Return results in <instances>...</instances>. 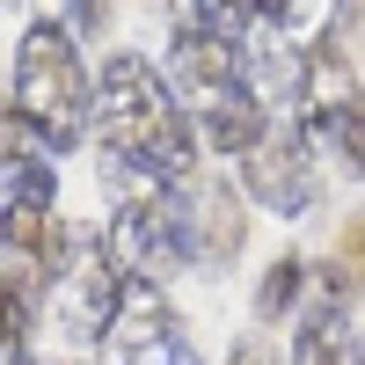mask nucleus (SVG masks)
<instances>
[{
	"instance_id": "1",
	"label": "nucleus",
	"mask_w": 365,
	"mask_h": 365,
	"mask_svg": "<svg viewBox=\"0 0 365 365\" xmlns=\"http://www.w3.org/2000/svg\"><path fill=\"white\" fill-rule=\"evenodd\" d=\"M205 139L175 81L146 51H110L96 73V182H197Z\"/></svg>"
},
{
	"instance_id": "2",
	"label": "nucleus",
	"mask_w": 365,
	"mask_h": 365,
	"mask_svg": "<svg viewBox=\"0 0 365 365\" xmlns=\"http://www.w3.org/2000/svg\"><path fill=\"white\" fill-rule=\"evenodd\" d=\"M8 117L51 161H66V154H81V139H96V73H88L81 29L66 15H29L22 22L15 73H8Z\"/></svg>"
},
{
	"instance_id": "3",
	"label": "nucleus",
	"mask_w": 365,
	"mask_h": 365,
	"mask_svg": "<svg viewBox=\"0 0 365 365\" xmlns=\"http://www.w3.org/2000/svg\"><path fill=\"white\" fill-rule=\"evenodd\" d=\"M125 256L110 249V227L103 220H81L73 241H66V263L51 278V299H44V329L66 336L73 351H103L110 344V322H117V299H125Z\"/></svg>"
},
{
	"instance_id": "4",
	"label": "nucleus",
	"mask_w": 365,
	"mask_h": 365,
	"mask_svg": "<svg viewBox=\"0 0 365 365\" xmlns=\"http://www.w3.org/2000/svg\"><path fill=\"white\" fill-rule=\"evenodd\" d=\"M322 146L307 139V125H270L263 146L249 161H241V190L256 197V212H270V220H314L322 212Z\"/></svg>"
},
{
	"instance_id": "5",
	"label": "nucleus",
	"mask_w": 365,
	"mask_h": 365,
	"mask_svg": "<svg viewBox=\"0 0 365 365\" xmlns=\"http://www.w3.org/2000/svg\"><path fill=\"white\" fill-rule=\"evenodd\" d=\"M190 212H197V270H227L241 249H249L256 197L241 190V175L205 168V175L190 182Z\"/></svg>"
},
{
	"instance_id": "6",
	"label": "nucleus",
	"mask_w": 365,
	"mask_h": 365,
	"mask_svg": "<svg viewBox=\"0 0 365 365\" xmlns=\"http://www.w3.org/2000/svg\"><path fill=\"white\" fill-rule=\"evenodd\" d=\"M292 365H365V336L351 329V299L322 292L307 299V314L292 322Z\"/></svg>"
},
{
	"instance_id": "7",
	"label": "nucleus",
	"mask_w": 365,
	"mask_h": 365,
	"mask_svg": "<svg viewBox=\"0 0 365 365\" xmlns=\"http://www.w3.org/2000/svg\"><path fill=\"white\" fill-rule=\"evenodd\" d=\"M175 322H182V314H175L168 285H161V278H146V270H132V278H125V299H117V322H110V344H103L96 358L110 365V358L139 351L146 336H161V329H175Z\"/></svg>"
},
{
	"instance_id": "8",
	"label": "nucleus",
	"mask_w": 365,
	"mask_h": 365,
	"mask_svg": "<svg viewBox=\"0 0 365 365\" xmlns=\"http://www.w3.org/2000/svg\"><path fill=\"white\" fill-rule=\"evenodd\" d=\"M307 299H314V263L299 256V249L270 256V270L256 278V322H263V329L299 322V314H307Z\"/></svg>"
},
{
	"instance_id": "9",
	"label": "nucleus",
	"mask_w": 365,
	"mask_h": 365,
	"mask_svg": "<svg viewBox=\"0 0 365 365\" xmlns=\"http://www.w3.org/2000/svg\"><path fill=\"white\" fill-rule=\"evenodd\" d=\"M314 146H322V154L336 161L351 182H365V88H358L344 110H329L322 125H314Z\"/></svg>"
},
{
	"instance_id": "10",
	"label": "nucleus",
	"mask_w": 365,
	"mask_h": 365,
	"mask_svg": "<svg viewBox=\"0 0 365 365\" xmlns=\"http://www.w3.org/2000/svg\"><path fill=\"white\" fill-rule=\"evenodd\" d=\"M168 22H182V29H220V37L256 44V8H249V0H168Z\"/></svg>"
},
{
	"instance_id": "11",
	"label": "nucleus",
	"mask_w": 365,
	"mask_h": 365,
	"mask_svg": "<svg viewBox=\"0 0 365 365\" xmlns=\"http://www.w3.org/2000/svg\"><path fill=\"white\" fill-rule=\"evenodd\" d=\"M314 285H322V292H344V299H358V292H365V212H358V220H344L336 256L314 270Z\"/></svg>"
},
{
	"instance_id": "12",
	"label": "nucleus",
	"mask_w": 365,
	"mask_h": 365,
	"mask_svg": "<svg viewBox=\"0 0 365 365\" xmlns=\"http://www.w3.org/2000/svg\"><path fill=\"white\" fill-rule=\"evenodd\" d=\"M249 8H256V29H270V37H292V29H307V22L322 37V29H336L344 0H249Z\"/></svg>"
},
{
	"instance_id": "13",
	"label": "nucleus",
	"mask_w": 365,
	"mask_h": 365,
	"mask_svg": "<svg viewBox=\"0 0 365 365\" xmlns=\"http://www.w3.org/2000/svg\"><path fill=\"white\" fill-rule=\"evenodd\" d=\"M110 365H205L197 358V344H190V329H161V336H146L139 351H125V358H110Z\"/></svg>"
},
{
	"instance_id": "14",
	"label": "nucleus",
	"mask_w": 365,
	"mask_h": 365,
	"mask_svg": "<svg viewBox=\"0 0 365 365\" xmlns=\"http://www.w3.org/2000/svg\"><path fill=\"white\" fill-rule=\"evenodd\" d=\"M58 15H66L81 37H103L110 29V0H58Z\"/></svg>"
},
{
	"instance_id": "15",
	"label": "nucleus",
	"mask_w": 365,
	"mask_h": 365,
	"mask_svg": "<svg viewBox=\"0 0 365 365\" xmlns=\"http://www.w3.org/2000/svg\"><path fill=\"white\" fill-rule=\"evenodd\" d=\"M227 365H278V351H270L263 336H241V344L227 351Z\"/></svg>"
},
{
	"instance_id": "16",
	"label": "nucleus",
	"mask_w": 365,
	"mask_h": 365,
	"mask_svg": "<svg viewBox=\"0 0 365 365\" xmlns=\"http://www.w3.org/2000/svg\"><path fill=\"white\" fill-rule=\"evenodd\" d=\"M15 8H22V0H15Z\"/></svg>"
}]
</instances>
